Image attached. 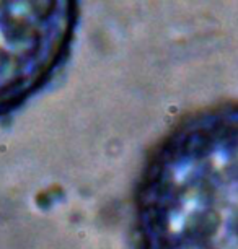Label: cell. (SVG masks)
<instances>
[{
    "label": "cell",
    "instance_id": "1",
    "mask_svg": "<svg viewBox=\"0 0 238 249\" xmlns=\"http://www.w3.org/2000/svg\"><path fill=\"white\" fill-rule=\"evenodd\" d=\"M132 220L137 249H238V101L191 112L157 140Z\"/></svg>",
    "mask_w": 238,
    "mask_h": 249
},
{
    "label": "cell",
    "instance_id": "2",
    "mask_svg": "<svg viewBox=\"0 0 238 249\" xmlns=\"http://www.w3.org/2000/svg\"><path fill=\"white\" fill-rule=\"evenodd\" d=\"M77 21L78 0H0V122L55 78Z\"/></svg>",
    "mask_w": 238,
    "mask_h": 249
}]
</instances>
